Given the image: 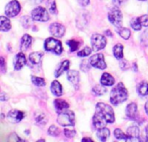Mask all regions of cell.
Wrapping results in <instances>:
<instances>
[{
	"label": "cell",
	"instance_id": "cell-1",
	"mask_svg": "<svg viewBox=\"0 0 148 142\" xmlns=\"http://www.w3.org/2000/svg\"><path fill=\"white\" fill-rule=\"evenodd\" d=\"M114 121L115 117L112 107L103 102L97 103L95 114L93 117L94 126L97 129H100L106 127L108 123H114Z\"/></svg>",
	"mask_w": 148,
	"mask_h": 142
},
{
	"label": "cell",
	"instance_id": "cell-2",
	"mask_svg": "<svg viewBox=\"0 0 148 142\" xmlns=\"http://www.w3.org/2000/svg\"><path fill=\"white\" fill-rule=\"evenodd\" d=\"M128 92L122 82L118 83L111 91L110 102L113 105L121 104L127 100Z\"/></svg>",
	"mask_w": 148,
	"mask_h": 142
},
{
	"label": "cell",
	"instance_id": "cell-3",
	"mask_svg": "<svg viewBox=\"0 0 148 142\" xmlns=\"http://www.w3.org/2000/svg\"><path fill=\"white\" fill-rule=\"evenodd\" d=\"M57 122L62 127H73L75 123V115L72 111H64L59 114Z\"/></svg>",
	"mask_w": 148,
	"mask_h": 142
},
{
	"label": "cell",
	"instance_id": "cell-4",
	"mask_svg": "<svg viewBox=\"0 0 148 142\" xmlns=\"http://www.w3.org/2000/svg\"><path fill=\"white\" fill-rule=\"evenodd\" d=\"M44 48L47 51L53 52L56 55H60L62 53L63 48L62 45V43L54 38V37H49L44 42Z\"/></svg>",
	"mask_w": 148,
	"mask_h": 142
},
{
	"label": "cell",
	"instance_id": "cell-5",
	"mask_svg": "<svg viewBox=\"0 0 148 142\" xmlns=\"http://www.w3.org/2000/svg\"><path fill=\"white\" fill-rule=\"evenodd\" d=\"M108 19L114 26H115L117 28L121 27L123 16H122V13H121V10L118 7L112 8L110 10V11L108 12Z\"/></svg>",
	"mask_w": 148,
	"mask_h": 142
},
{
	"label": "cell",
	"instance_id": "cell-6",
	"mask_svg": "<svg viewBox=\"0 0 148 142\" xmlns=\"http://www.w3.org/2000/svg\"><path fill=\"white\" fill-rule=\"evenodd\" d=\"M91 44L94 51H99L106 47L107 39L104 36L95 33L91 36Z\"/></svg>",
	"mask_w": 148,
	"mask_h": 142
},
{
	"label": "cell",
	"instance_id": "cell-7",
	"mask_svg": "<svg viewBox=\"0 0 148 142\" xmlns=\"http://www.w3.org/2000/svg\"><path fill=\"white\" fill-rule=\"evenodd\" d=\"M31 16L33 20L39 21V22H47L48 20H49L48 10L42 6H38L35 8L31 11Z\"/></svg>",
	"mask_w": 148,
	"mask_h": 142
},
{
	"label": "cell",
	"instance_id": "cell-8",
	"mask_svg": "<svg viewBox=\"0 0 148 142\" xmlns=\"http://www.w3.org/2000/svg\"><path fill=\"white\" fill-rule=\"evenodd\" d=\"M21 10V5L17 0H12L5 6V15L9 17H14L18 15Z\"/></svg>",
	"mask_w": 148,
	"mask_h": 142
},
{
	"label": "cell",
	"instance_id": "cell-9",
	"mask_svg": "<svg viewBox=\"0 0 148 142\" xmlns=\"http://www.w3.org/2000/svg\"><path fill=\"white\" fill-rule=\"evenodd\" d=\"M89 62L92 67L99 69H105L107 68L105 59H104V55L101 53L92 56L89 58Z\"/></svg>",
	"mask_w": 148,
	"mask_h": 142
},
{
	"label": "cell",
	"instance_id": "cell-10",
	"mask_svg": "<svg viewBox=\"0 0 148 142\" xmlns=\"http://www.w3.org/2000/svg\"><path fill=\"white\" fill-rule=\"evenodd\" d=\"M65 27L59 23H53L49 26V32L55 37H62L65 34Z\"/></svg>",
	"mask_w": 148,
	"mask_h": 142
},
{
	"label": "cell",
	"instance_id": "cell-11",
	"mask_svg": "<svg viewBox=\"0 0 148 142\" xmlns=\"http://www.w3.org/2000/svg\"><path fill=\"white\" fill-rule=\"evenodd\" d=\"M24 117V113L16 109H12L8 112L6 118L11 123H18L20 122Z\"/></svg>",
	"mask_w": 148,
	"mask_h": 142
},
{
	"label": "cell",
	"instance_id": "cell-12",
	"mask_svg": "<svg viewBox=\"0 0 148 142\" xmlns=\"http://www.w3.org/2000/svg\"><path fill=\"white\" fill-rule=\"evenodd\" d=\"M68 80L71 82L75 88H79V82H80V74L76 70H69L67 73Z\"/></svg>",
	"mask_w": 148,
	"mask_h": 142
},
{
	"label": "cell",
	"instance_id": "cell-13",
	"mask_svg": "<svg viewBox=\"0 0 148 142\" xmlns=\"http://www.w3.org/2000/svg\"><path fill=\"white\" fill-rule=\"evenodd\" d=\"M26 64V57L23 52H19L16 54L14 59V69L16 70L21 69Z\"/></svg>",
	"mask_w": 148,
	"mask_h": 142
},
{
	"label": "cell",
	"instance_id": "cell-14",
	"mask_svg": "<svg viewBox=\"0 0 148 142\" xmlns=\"http://www.w3.org/2000/svg\"><path fill=\"white\" fill-rule=\"evenodd\" d=\"M129 141H140V128L137 126H132L127 129Z\"/></svg>",
	"mask_w": 148,
	"mask_h": 142
},
{
	"label": "cell",
	"instance_id": "cell-15",
	"mask_svg": "<svg viewBox=\"0 0 148 142\" xmlns=\"http://www.w3.org/2000/svg\"><path fill=\"white\" fill-rule=\"evenodd\" d=\"M137 111H138V107L135 102H131L127 106L126 108V115L128 118L130 119H135L137 115Z\"/></svg>",
	"mask_w": 148,
	"mask_h": 142
},
{
	"label": "cell",
	"instance_id": "cell-16",
	"mask_svg": "<svg viewBox=\"0 0 148 142\" xmlns=\"http://www.w3.org/2000/svg\"><path fill=\"white\" fill-rule=\"evenodd\" d=\"M31 43H32V37L28 34L23 35L22 39H21V43H20V49H21V51L28 50V49H29V47L31 45Z\"/></svg>",
	"mask_w": 148,
	"mask_h": 142
},
{
	"label": "cell",
	"instance_id": "cell-17",
	"mask_svg": "<svg viewBox=\"0 0 148 142\" xmlns=\"http://www.w3.org/2000/svg\"><path fill=\"white\" fill-rule=\"evenodd\" d=\"M69 66H70V62H69V60L63 61V62L59 65V67L57 68V69L56 70V72H55V76H56V77L61 76L65 71H67V70L69 69Z\"/></svg>",
	"mask_w": 148,
	"mask_h": 142
},
{
	"label": "cell",
	"instance_id": "cell-18",
	"mask_svg": "<svg viewBox=\"0 0 148 142\" xmlns=\"http://www.w3.org/2000/svg\"><path fill=\"white\" fill-rule=\"evenodd\" d=\"M114 82H115L114 78L110 74L104 73L101 75V85L109 87V86H113L114 84Z\"/></svg>",
	"mask_w": 148,
	"mask_h": 142
},
{
	"label": "cell",
	"instance_id": "cell-19",
	"mask_svg": "<svg viewBox=\"0 0 148 142\" xmlns=\"http://www.w3.org/2000/svg\"><path fill=\"white\" fill-rule=\"evenodd\" d=\"M51 92L53 93L54 95L56 96H61L62 95V87L61 85V83L58 81H53L51 83V87H50Z\"/></svg>",
	"mask_w": 148,
	"mask_h": 142
},
{
	"label": "cell",
	"instance_id": "cell-20",
	"mask_svg": "<svg viewBox=\"0 0 148 142\" xmlns=\"http://www.w3.org/2000/svg\"><path fill=\"white\" fill-rule=\"evenodd\" d=\"M109 135H110V131H109V129L107 128L106 127L98 129L97 134H96L97 138H98L101 141H106L108 139Z\"/></svg>",
	"mask_w": 148,
	"mask_h": 142
},
{
	"label": "cell",
	"instance_id": "cell-21",
	"mask_svg": "<svg viewBox=\"0 0 148 142\" xmlns=\"http://www.w3.org/2000/svg\"><path fill=\"white\" fill-rule=\"evenodd\" d=\"M54 105H55V108H56V110L58 112L64 111V110H66V109H68L69 108V104L66 101L62 100V99H56V100H55Z\"/></svg>",
	"mask_w": 148,
	"mask_h": 142
},
{
	"label": "cell",
	"instance_id": "cell-22",
	"mask_svg": "<svg viewBox=\"0 0 148 142\" xmlns=\"http://www.w3.org/2000/svg\"><path fill=\"white\" fill-rule=\"evenodd\" d=\"M43 56V52H33L29 55V59L32 64H39L42 61V57Z\"/></svg>",
	"mask_w": 148,
	"mask_h": 142
},
{
	"label": "cell",
	"instance_id": "cell-23",
	"mask_svg": "<svg viewBox=\"0 0 148 142\" xmlns=\"http://www.w3.org/2000/svg\"><path fill=\"white\" fill-rule=\"evenodd\" d=\"M11 28L10 21L5 17V16H1V23H0V30L1 31H8Z\"/></svg>",
	"mask_w": 148,
	"mask_h": 142
},
{
	"label": "cell",
	"instance_id": "cell-24",
	"mask_svg": "<svg viewBox=\"0 0 148 142\" xmlns=\"http://www.w3.org/2000/svg\"><path fill=\"white\" fill-rule=\"evenodd\" d=\"M34 117H35V120H36V122L39 125H45L47 123V118L45 116V115L42 113V112H36L35 115H34Z\"/></svg>",
	"mask_w": 148,
	"mask_h": 142
},
{
	"label": "cell",
	"instance_id": "cell-25",
	"mask_svg": "<svg viewBox=\"0 0 148 142\" xmlns=\"http://www.w3.org/2000/svg\"><path fill=\"white\" fill-rule=\"evenodd\" d=\"M123 45L121 43H117L116 45H114L113 51H114V55L117 59H122L123 58Z\"/></svg>",
	"mask_w": 148,
	"mask_h": 142
},
{
	"label": "cell",
	"instance_id": "cell-26",
	"mask_svg": "<svg viewBox=\"0 0 148 142\" xmlns=\"http://www.w3.org/2000/svg\"><path fill=\"white\" fill-rule=\"evenodd\" d=\"M137 91L142 96L148 95V82H140L137 87Z\"/></svg>",
	"mask_w": 148,
	"mask_h": 142
},
{
	"label": "cell",
	"instance_id": "cell-27",
	"mask_svg": "<svg viewBox=\"0 0 148 142\" xmlns=\"http://www.w3.org/2000/svg\"><path fill=\"white\" fill-rule=\"evenodd\" d=\"M117 33L125 40L129 39L131 36V30L127 28H123V27H119L117 29Z\"/></svg>",
	"mask_w": 148,
	"mask_h": 142
},
{
	"label": "cell",
	"instance_id": "cell-28",
	"mask_svg": "<svg viewBox=\"0 0 148 142\" xmlns=\"http://www.w3.org/2000/svg\"><path fill=\"white\" fill-rule=\"evenodd\" d=\"M114 137L117 139V140H121V141H129V138H128V135L124 134V132L120 129V128H116L114 132Z\"/></svg>",
	"mask_w": 148,
	"mask_h": 142
},
{
	"label": "cell",
	"instance_id": "cell-29",
	"mask_svg": "<svg viewBox=\"0 0 148 142\" xmlns=\"http://www.w3.org/2000/svg\"><path fill=\"white\" fill-rule=\"evenodd\" d=\"M31 82L36 87H44L46 84L45 80L43 78L37 77V76H31Z\"/></svg>",
	"mask_w": 148,
	"mask_h": 142
},
{
	"label": "cell",
	"instance_id": "cell-30",
	"mask_svg": "<svg viewBox=\"0 0 148 142\" xmlns=\"http://www.w3.org/2000/svg\"><path fill=\"white\" fill-rule=\"evenodd\" d=\"M67 44L69 45V47L70 48V52H75L76 51L79 47H80V43L75 39H71L69 41L67 42Z\"/></svg>",
	"mask_w": 148,
	"mask_h": 142
},
{
	"label": "cell",
	"instance_id": "cell-31",
	"mask_svg": "<svg viewBox=\"0 0 148 142\" xmlns=\"http://www.w3.org/2000/svg\"><path fill=\"white\" fill-rule=\"evenodd\" d=\"M92 92H93V94L95 95H104V94L107 92V89L104 88L103 85H102V86H101V85H96V86H95V87L93 88Z\"/></svg>",
	"mask_w": 148,
	"mask_h": 142
},
{
	"label": "cell",
	"instance_id": "cell-32",
	"mask_svg": "<svg viewBox=\"0 0 148 142\" xmlns=\"http://www.w3.org/2000/svg\"><path fill=\"white\" fill-rule=\"evenodd\" d=\"M131 27L134 30H140L141 29V27H142V24L140 23V20H139V17H136V18H134L132 21H131Z\"/></svg>",
	"mask_w": 148,
	"mask_h": 142
},
{
	"label": "cell",
	"instance_id": "cell-33",
	"mask_svg": "<svg viewBox=\"0 0 148 142\" xmlns=\"http://www.w3.org/2000/svg\"><path fill=\"white\" fill-rule=\"evenodd\" d=\"M47 6L49 8V11L51 14L56 13V0H47Z\"/></svg>",
	"mask_w": 148,
	"mask_h": 142
},
{
	"label": "cell",
	"instance_id": "cell-34",
	"mask_svg": "<svg viewBox=\"0 0 148 142\" xmlns=\"http://www.w3.org/2000/svg\"><path fill=\"white\" fill-rule=\"evenodd\" d=\"M63 133H64V135H65L67 138H69V139L74 138V137L75 136V134H76V131H75V129L73 128H65L64 131H63Z\"/></svg>",
	"mask_w": 148,
	"mask_h": 142
},
{
	"label": "cell",
	"instance_id": "cell-35",
	"mask_svg": "<svg viewBox=\"0 0 148 142\" xmlns=\"http://www.w3.org/2000/svg\"><path fill=\"white\" fill-rule=\"evenodd\" d=\"M48 134H49L50 136H54V137L58 136V135L60 134V129H59L57 127H56L55 125H52V126L49 128Z\"/></svg>",
	"mask_w": 148,
	"mask_h": 142
},
{
	"label": "cell",
	"instance_id": "cell-36",
	"mask_svg": "<svg viewBox=\"0 0 148 142\" xmlns=\"http://www.w3.org/2000/svg\"><path fill=\"white\" fill-rule=\"evenodd\" d=\"M92 52V49L91 48L89 47H85L83 49H82L81 51H79L77 53V56H81V57H86V56H88Z\"/></svg>",
	"mask_w": 148,
	"mask_h": 142
},
{
	"label": "cell",
	"instance_id": "cell-37",
	"mask_svg": "<svg viewBox=\"0 0 148 142\" xmlns=\"http://www.w3.org/2000/svg\"><path fill=\"white\" fill-rule=\"evenodd\" d=\"M21 22H22L23 26L25 29L29 28V27H30V25H31V19H30L29 16H24L22 18Z\"/></svg>",
	"mask_w": 148,
	"mask_h": 142
},
{
	"label": "cell",
	"instance_id": "cell-38",
	"mask_svg": "<svg viewBox=\"0 0 148 142\" xmlns=\"http://www.w3.org/2000/svg\"><path fill=\"white\" fill-rule=\"evenodd\" d=\"M141 43L145 46H148V29H146L142 35H141V38H140Z\"/></svg>",
	"mask_w": 148,
	"mask_h": 142
},
{
	"label": "cell",
	"instance_id": "cell-39",
	"mask_svg": "<svg viewBox=\"0 0 148 142\" xmlns=\"http://www.w3.org/2000/svg\"><path fill=\"white\" fill-rule=\"evenodd\" d=\"M139 20L140 22V23L142 24V26L144 27H148V16L147 15H143L139 17Z\"/></svg>",
	"mask_w": 148,
	"mask_h": 142
},
{
	"label": "cell",
	"instance_id": "cell-40",
	"mask_svg": "<svg viewBox=\"0 0 148 142\" xmlns=\"http://www.w3.org/2000/svg\"><path fill=\"white\" fill-rule=\"evenodd\" d=\"M120 66H121L122 70H127L129 69V64H128V62L127 60H122L120 63Z\"/></svg>",
	"mask_w": 148,
	"mask_h": 142
},
{
	"label": "cell",
	"instance_id": "cell-41",
	"mask_svg": "<svg viewBox=\"0 0 148 142\" xmlns=\"http://www.w3.org/2000/svg\"><path fill=\"white\" fill-rule=\"evenodd\" d=\"M9 141H22L23 140L21 139V138H19L18 136H17V134H10V136L9 137Z\"/></svg>",
	"mask_w": 148,
	"mask_h": 142
},
{
	"label": "cell",
	"instance_id": "cell-42",
	"mask_svg": "<svg viewBox=\"0 0 148 142\" xmlns=\"http://www.w3.org/2000/svg\"><path fill=\"white\" fill-rule=\"evenodd\" d=\"M79 3L82 5V6H88L90 3V0H78Z\"/></svg>",
	"mask_w": 148,
	"mask_h": 142
},
{
	"label": "cell",
	"instance_id": "cell-43",
	"mask_svg": "<svg viewBox=\"0 0 148 142\" xmlns=\"http://www.w3.org/2000/svg\"><path fill=\"white\" fill-rule=\"evenodd\" d=\"M113 1V3L115 4V5H121V4H123L124 3H126L127 0H112Z\"/></svg>",
	"mask_w": 148,
	"mask_h": 142
},
{
	"label": "cell",
	"instance_id": "cell-44",
	"mask_svg": "<svg viewBox=\"0 0 148 142\" xmlns=\"http://www.w3.org/2000/svg\"><path fill=\"white\" fill-rule=\"evenodd\" d=\"M1 69L3 70V72L4 73V71H5V62H4L3 57H1Z\"/></svg>",
	"mask_w": 148,
	"mask_h": 142
},
{
	"label": "cell",
	"instance_id": "cell-45",
	"mask_svg": "<svg viewBox=\"0 0 148 142\" xmlns=\"http://www.w3.org/2000/svg\"><path fill=\"white\" fill-rule=\"evenodd\" d=\"M8 99V96L5 95V93H3V92H2L1 93V101H6Z\"/></svg>",
	"mask_w": 148,
	"mask_h": 142
},
{
	"label": "cell",
	"instance_id": "cell-46",
	"mask_svg": "<svg viewBox=\"0 0 148 142\" xmlns=\"http://www.w3.org/2000/svg\"><path fill=\"white\" fill-rule=\"evenodd\" d=\"M82 141H92L93 142V140H92V139H90V138L85 137V138H82Z\"/></svg>",
	"mask_w": 148,
	"mask_h": 142
},
{
	"label": "cell",
	"instance_id": "cell-47",
	"mask_svg": "<svg viewBox=\"0 0 148 142\" xmlns=\"http://www.w3.org/2000/svg\"><path fill=\"white\" fill-rule=\"evenodd\" d=\"M146 141H148V125L146 127Z\"/></svg>",
	"mask_w": 148,
	"mask_h": 142
},
{
	"label": "cell",
	"instance_id": "cell-48",
	"mask_svg": "<svg viewBox=\"0 0 148 142\" xmlns=\"http://www.w3.org/2000/svg\"><path fill=\"white\" fill-rule=\"evenodd\" d=\"M145 111H146L147 115H148V101L146 102V104H145Z\"/></svg>",
	"mask_w": 148,
	"mask_h": 142
},
{
	"label": "cell",
	"instance_id": "cell-49",
	"mask_svg": "<svg viewBox=\"0 0 148 142\" xmlns=\"http://www.w3.org/2000/svg\"><path fill=\"white\" fill-rule=\"evenodd\" d=\"M33 3H40L42 2V0H30Z\"/></svg>",
	"mask_w": 148,
	"mask_h": 142
},
{
	"label": "cell",
	"instance_id": "cell-50",
	"mask_svg": "<svg viewBox=\"0 0 148 142\" xmlns=\"http://www.w3.org/2000/svg\"><path fill=\"white\" fill-rule=\"evenodd\" d=\"M106 34H108V35L109 36H113V34H112V32L110 33V32H109L108 30H107V31H106Z\"/></svg>",
	"mask_w": 148,
	"mask_h": 142
},
{
	"label": "cell",
	"instance_id": "cell-51",
	"mask_svg": "<svg viewBox=\"0 0 148 142\" xmlns=\"http://www.w3.org/2000/svg\"><path fill=\"white\" fill-rule=\"evenodd\" d=\"M140 1H146V0H140Z\"/></svg>",
	"mask_w": 148,
	"mask_h": 142
}]
</instances>
